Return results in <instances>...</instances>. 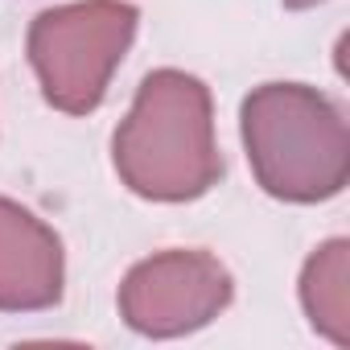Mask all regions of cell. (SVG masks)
<instances>
[{"label": "cell", "mask_w": 350, "mask_h": 350, "mask_svg": "<svg viewBox=\"0 0 350 350\" xmlns=\"http://www.w3.org/2000/svg\"><path fill=\"white\" fill-rule=\"evenodd\" d=\"M256 182L280 202H325L350 178V136L338 103L305 83H264L239 111Z\"/></svg>", "instance_id": "obj_2"}, {"label": "cell", "mask_w": 350, "mask_h": 350, "mask_svg": "<svg viewBox=\"0 0 350 350\" xmlns=\"http://www.w3.org/2000/svg\"><path fill=\"white\" fill-rule=\"evenodd\" d=\"M136 5L124 0H79L38 13L29 25V62L46 103L66 116L95 111L136 38Z\"/></svg>", "instance_id": "obj_3"}, {"label": "cell", "mask_w": 350, "mask_h": 350, "mask_svg": "<svg viewBox=\"0 0 350 350\" xmlns=\"http://www.w3.org/2000/svg\"><path fill=\"white\" fill-rule=\"evenodd\" d=\"M301 305L329 342L350 346V243L329 239L301 272Z\"/></svg>", "instance_id": "obj_6"}, {"label": "cell", "mask_w": 350, "mask_h": 350, "mask_svg": "<svg viewBox=\"0 0 350 350\" xmlns=\"http://www.w3.org/2000/svg\"><path fill=\"white\" fill-rule=\"evenodd\" d=\"M62 239L25 206L0 198V313H38L62 301Z\"/></svg>", "instance_id": "obj_5"}, {"label": "cell", "mask_w": 350, "mask_h": 350, "mask_svg": "<svg viewBox=\"0 0 350 350\" xmlns=\"http://www.w3.org/2000/svg\"><path fill=\"white\" fill-rule=\"evenodd\" d=\"M120 182L148 202H190L223 178L211 91L186 70H152L111 140Z\"/></svg>", "instance_id": "obj_1"}, {"label": "cell", "mask_w": 350, "mask_h": 350, "mask_svg": "<svg viewBox=\"0 0 350 350\" xmlns=\"http://www.w3.org/2000/svg\"><path fill=\"white\" fill-rule=\"evenodd\" d=\"M313 5H321V0H284V9H313Z\"/></svg>", "instance_id": "obj_7"}, {"label": "cell", "mask_w": 350, "mask_h": 350, "mask_svg": "<svg viewBox=\"0 0 350 350\" xmlns=\"http://www.w3.org/2000/svg\"><path fill=\"white\" fill-rule=\"evenodd\" d=\"M231 272L206 252H161L120 284V317L144 338H178L211 325L231 305Z\"/></svg>", "instance_id": "obj_4"}]
</instances>
